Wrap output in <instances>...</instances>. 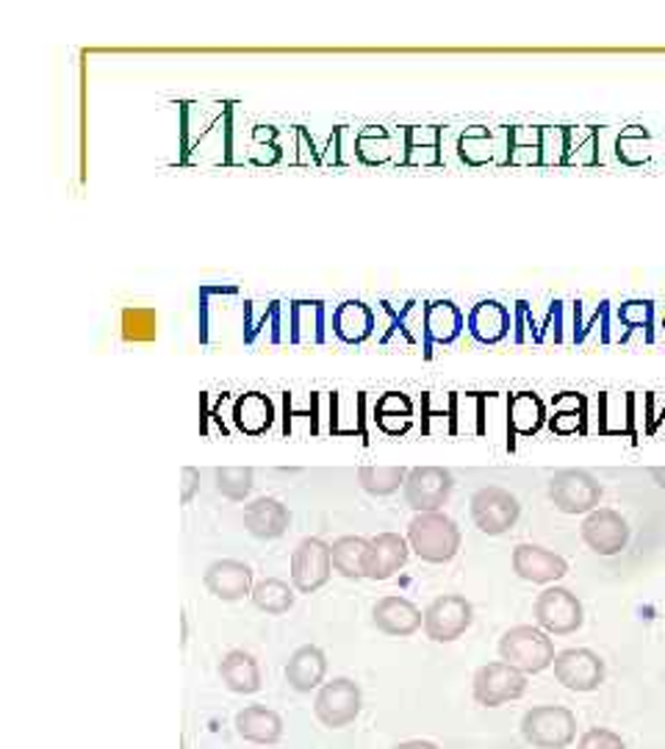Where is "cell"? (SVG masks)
Returning <instances> with one entry per match:
<instances>
[{
	"label": "cell",
	"instance_id": "cell-49",
	"mask_svg": "<svg viewBox=\"0 0 665 749\" xmlns=\"http://www.w3.org/2000/svg\"><path fill=\"white\" fill-rule=\"evenodd\" d=\"M563 311H566V303H563V300H554V303L549 305V314L541 325V342H557V345L566 342V336H563Z\"/></svg>",
	"mask_w": 665,
	"mask_h": 749
},
{
	"label": "cell",
	"instance_id": "cell-5",
	"mask_svg": "<svg viewBox=\"0 0 665 749\" xmlns=\"http://www.w3.org/2000/svg\"><path fill=\"white\" fill-rule=\"evenodd\" d=\"M546 494L561 514L588 516L590 511L599 508L601 483L588 469H561L549 478Z\"/></svg>",
	"mask_w": 665,
	"mask_h": 749
},
{
	"label": "cell",
	"instance_id": "cell-23",
	"mask_svg": "<svg viewBox=\"0 0 665 749\" xmlns=\"http://www.w3.org/2000/svg\"><path fill=\"white\" fill-rule=\"evenodd\" d=\"M327 309L322 300H294L289 305V342L322 345L327 339Z\"/></svg>",
	"mask_w": 665,
	"mask_h": 749
},
{
	"label": "cell",
	"instance_id": "cell-11",
	"mask_svg": "<svg viewBox=\"0 0 665 749\" xmlns=\"http://www.w3.org/2000/svg\"><path fill=\"white\" fill-rule=\"evenodd\" d=\"M455 489V478L450 469L443 467H414L408 469L405 478V503L416 511V514H430V511H441L447 500L452 498Z\"/></svg>",
	"mask_w": 665,
	"mask_h": 749
},
{
	"label": "cell",
	"instance_id": "cell-31",
	"mask_svg": "<svg viewBox=\"0 0 665 749\" xmlns=\"http://www.w3.org/2000/svg\"><path fill=\"white\" fill-rule=\"evenodd\" d=\"M546 405L538 394L519 392L508 400V425L519 436H536L546 425Z\"/></svg>",
	"mask_w": 665,
	"mask_h": 749
},
{
	"label": "cell",
	"instance_id": "cell-15",
	"mask_svg": "<svg viewBox=\"0 0 665 749\" xmlns=\"http://www.w3.org/2000/svg\"><path fill=\"white\" fill-rule=\"evenodd\" d=\"M510 567L521 580L536 585H554L568 574V561L541 545H516Z\"/></svg>",
	"mask_w": 665,
	"mask_h": 749
},
{
	"label": "cell",
	"instance_id": "cell-14",
	"mask_svg": "<svg viewBox=\"0 0 665 749\" xmlns=\"http://www.w3.org/2000/svg\"><path fill=\"white\" fill-rule=\"evenodd\" d=\"M332 558L330 545L316 536L300 541L292 552V585L300 594L319 592L322 585L330 580Z\"/></svg>",
	"mask_w": 665,
	"mask_h": 749
},
{
	"label": "cell",
	"instance_id": "cell-20",
	"mask_svg": "<svg viewBox=\"0 0 665 749\" xmlns=\"http://www.w3.org/2000/svg\"><path fill=\"white\" fill-rule=\"evenodd\" d=\"M245 527L252 539L274 541L292 527V511L278 498H258L245 505Z\"/></svg>",
	"mask_w": 665,
	"mask_h": 749
},
{
	"label": "cell",
	"instance_id": "cell-54",
	"mask_svg": "<svg viewBox=\"0 0 665 749\" xmlns=\"http://www.w3.org/2000/svg\"><path fill=\"white\" fill-rule=\"evenodd\" d=\"M187 638H189V622H187V611L181 614V647H187Z\"/></svg>",
	"mask_w": 665,
	"mask_h": 749
},
{
	"label": "cell",
	"instance_id": "cell-34",
	"mask_svg": "<svg viewBox=\"0 0 665 749\" xmlns=\"http://www.w3.org/2000/svg\"><path fill=\"white\" fill-rule=\"evenodd\" d=\"M297 589L294 585H289L286 580L281 578H263L258 580L256 585H252V605H256L258 611H263V614L269 616H281V614H289V611L294 608V600H297Z\"/></svg>",
	"mask_w": 665,
	"mask_h": 749
},
{
	"label": "cell",
	"instance_id": "cell-51",
	"mask_svg": "<svg viewBox=\"0 0 665 749\" xmlns=\"http://www.w3.org/2000/svg\"><path fill=\"white\" fill-rule=\"evenodd\" d=\"M198 492H200V469L183 467L181 469V503L189 505Z\"/></svg>",
	"mask_w": 665,
	"mask_h": 749
},
{
	"label": "cell",
	"instance_id": "cell-8",
	"mask_svg": "<svg viewBox=\"0 0 665 749\" xmlns=\"http://www.w3.org/2000/svg\"><path fill=\"white\" fill-rule=\"evenodd\" d=\"M363 691L352 678H332L319 689L314 700V714L330 730H345L361 716Z\"/></svg>",
	"mask_w": 665,
	"mask_h": 749
},
{
	"label": "cell",
	"instance_id": "cell-3",
	"mask_svg": "<svg viewBox=\"0 0 665 749\" xmlns=\"http://www.w3.org/2000/svg\"><path fill=\"white\" fill-rule=\"evenodd\" d=\"M554 641L538 625H516L499 638V658L525 674H538L554 663Z\"/></svg>",
	"mask_w": 665,
	"mask_h": 749
},
{
	"label": "cell",
	"instance_id": "cell-27",
	"mask_svg": "<svg viewBox=\"0 0 665 749\" xmlns=\"http://www.w3.org/2000/svg\"><path fill=\"white\" fill-rule=\"evenodd\" d=\"M377 328V316L361 300H345L332 311V334L339 336L345 345H361Z\"/></svg>",
	"mask_w": 665,
	"mask_h": 749
},
{
	"label": "cell",
	"instance_id": "cell-52",
	"mask_svg": "<svg viewBox=\"0 0 665 749\" xmlns=\"http://www.w3.org/2000/svg\"><path fill=\"white\" fill-rule=\"evenodd\" d=\"M394 749H441L436 741H427V738H410V741H399Z\"/></svg>",
	"mask_w": 665,
	"mask_h": 749
},
{
	"label": "cell",
	"instance_id": "cell-44",
	"mask_svg": "<svg viewBox=\"0 0 665 749\" xmlns=\"http://www.w3.org/2000/svg\"><path fill=\"white\" fill-rule=\"evenodd\" d=\"M123 339L142 345V342H156L158 336V316L156 309H145V305H128L123 309Z\"/></svg>",
	"mask_w": 665,
	"mask_h": 749
},
{
	"label": "cell",
	"instance_id": "cell-45",
	"mask_svg": "<svg viewBox=\"0 0 665 749\" xmlns=\"http://www.w3.org/2000/svg\"><path fill=\"white\" fill-rule=\"evenodd\" d=\"M247 153H250L252 165H278L283 156V147L278 142V128H272V125H256V131L250 136V150Z\"/></svg>",
	"mask_w": 665,
	"mask_h": 749
},
{
	"label": "cell",
	"instance_id": "cell-42",
	"mask_svg": "<svg viewBox=\"0 0 665 749\" xmlns=\"http://www.w3.org/2000/svg\"><path fill=\"white\" fill-rule=\"evenodd\" d=\"M616 316H619V323L627 328L624 342L630 339V334L641 331L643 342L652 345L654 342V303L652 300H624V303L619 305V311H616Z\"/></svg>",
	"mask_w": 665,
	"mask_h": 749
},
{
	"label": "cell",
	"instance_id": "cell-32",
	"mask_svg": "<svg viewBox=\"0 0 665 749\" xmlns=\"http://www.w3.org/2000/svg\"><path fill=\"white\" fill-rule=\"evenodd\" d=\"M585 422H588V400L577 392H563L552 400V416L549 427L554 434H585Z\"/></svg>",
	"mask_w": 665,
	"mask_h": 749
},
{
	"label": "cell",
	"instance_id": "cell-29",
	"mask_svg": "<svg viewBox=\"0 0 665 749\" xmlns=\"http://www.w3.org/2000/svg\"><path fill=\"white\" fill-rule=\"evenodd\" d=\"M219 678L225 689L241 694V697L261 691V667H258L256 656H250L247 650L225 652L219 661Z\"/></svg>",
	"mask_w": 665,
	"mask_h": 749
},
{
	"label": "cell",
	"instance_id": "cell-28",
	"mask_svg": "<svg viewBox=\"0 0 665 749\" xmlns=\"http://www.w3.org/2000/svg\"><path fill=\"white\" fill-rule=\"evenodd\" d=\"M236 733L250 744H278L283 738V716L267 705H247L236 714Z\"/></svg>",
	"mask_w": 665,
	"mask_h": 749
},
{
	"label": "cell",
	"instance_id": "cell-16",
	"mask_svg": "<svg viewBox=\"0 0 665 749\" xmlns=\"http://www.w3.org/2000/svg\"><path fill=\"white\" fill-rule=\"evenodd\" d=\"M203 583L208 594H214L222 603H236L252 594V569L250 563L236 561V558H219V561L208 563L203 574Z\"/></svg>",
	"mask_w": 665,
	"mask_h": 749
},
{
	"label": "cell",
	"instance_id": "cell-4",
	"mask_svg": "<svg viewBox=\"0 0 665 749\" xmlns=\"http://www.w3.org/2000/svg\"><path fill=\"white\" fill-rule=\"evenodd\" d=\"M521 736L536 749H568L577 741V716L566 705H536L521 716Z\"/></svg>",
	"mask_w": 665,
	"mask_h": 749
},
{
	"label": "cell",
	"instance_id": "cell-30",
	"mask_svg": "<svg viewBox=\"0 0 665 749\" xmlns=\"http://www.w3.org/2000/svg\"><path fill=\"white\" fill-rule=\"evenodd\" d=\"M269 331V342L281 345L289 342L283 334V305L278 300L272 303H247L245 305V342L252 345L261 334Z\"/></svg>",
	"mask_w": 665,
	"mask_h": 749
},
{
	"label": "cell",
	"instance_id": "cell-37",
	"mask_svg": "<svg viewBox=\"0 0 665 749\" xmlns=\"http://www.w3.org/2000/svg\"><path fill=\"white\" fill-rule=\"evenodd\" d=\"M374 420L388 434H403V431L410 427V422H414V400L399 392L383 394L377 400V405H374Z\"/></svg>",
	"mask_w": 665,
	"mask_h": 749
},
{
	"label": "cell",
	"instance_id": "cell-41",
	"mask_svg": "<svg viewBox=\"0 0 665 749\" xmlns=\"http://www.w3.org/2000/svg\"><path fill=\"white\" fill-rule=\"evenodd\" d=\"M601 161L599 156V128L596 125H583V128H568V150L566 165L577 167H596Z\"/></svg>",
	"mask_w": 665,
	"mask_h": 749
},
{
	"label": "cell",
	"instance_id": "cell-2",
	"mask_svg": "<svg viewBox=\"0 0 665 749\" xmlns=\"http://www.w3.org/2000/svg\"><path fill=\"white\" fill-rule=\"evenodd\" d=\"M408 545L410 552L427 563H450L461 552V527L452 516L443 511H430V514H414L408 522Z\"/></svg>",
	"mask_w": 665,
	"mask_h": 749
},
{
	"label": "cell",
	"instance_id": "cell-26",
	"mask_svg": "<svg viewBox=\"0 0 665 749\" xmlns=\"http://www.w3.org/2000/svg\"><path fill=\"white\" fill-rule=\"evenodd\" d=\"M466 328V316L452 300H432L427 303V345L425 356H432L436 345H452Z\"/></svg>",
	"mask_w": 665,
	"mask_h": 749
},
{
	"label": "cell",
	"instance_id": "cell-33",
	"mask_svg": "<svg viewBox=\"0 0 665 749\" xmlns=\"http://www.w3.org/2000/svg\"><path fill=\"white\" fill-rule=\"evenodd\" d=\"M496 153H499L496 134L491 128H485V125H472V128L463 131L461 139H458V156H461L463 165L469 167H485L491 165V161L499 165Z\"/></svg>",
	"mask_w": 665,
	"mask_h": 749
},
{
	"label": "cell",
	"instance_id": "cell-6",
	"mask_svg": "<svg viewBox=\"0 0 665 749\" xmlns=\"http://www.w3.org/2000/svg\"><path fill=\"white\" fill-rule=\"evenodd\" d=\"M532 616L549 636H572L583 627L585 608L577 594L566 585H546L532 603Z\"/></svg>",
	"mask_w": 665,
	"mask_h": 749
},
{
	"label": "cell",
	"instance_id": "cell-48",
	"mask_svg": "<svg viewBox=\"0 0 665 749\" xmlns=\"http://www.w3.org/2000/svg\"><path fill=\"white\" fill-rule=\"evenodd\" d=\"M596 328H599V342L601 345H607V342H610V303H607V300H601L596 314L583 325V331H579V336H577V345H585L588 336L594 334Z\"/></svg>",
	"mask_w": 665,
	"mask_h": 749
},
{
	"label": "cell",
	"instance_id": "cell-9",
	"mask_svg": "<svg viewBox=\"0 0 665 749\" xmlns=\"http://www.w3.org/2000/svg\"><path fill=\"white\" fill-rule=\"evenodd\" d=\"M472 522L485 536H505L519 522L521 505L516 494L503 487H483L472 494Z\"/></svg>",
	"mask_w": 665,
	"mask_h": 749
},
{
	"label": "cell",
	"instance_id": "cell-7",
	"mask_svg": "<svg viewBox=\"0 0 665 749\" xmlns=\"http://www.w3.org/2000/svg\"><path fill=\"white\" fill-rule=\"evenodd\" d=\"M527 694V674L521 669L510 667L505 661L485 663L474 672L472 697L483 708H499L505 703H514Z\"/></svg>",
	"mask_w": 665,
	"mask_h": 749
},
{
	"label": "cell",
	"instance_id": "cell-53",
	"mask_svg": "<svg viewBox=\"0 0 665 749\" xmlns=\"http://www.w3.org/2000/svg\"><path fill=\"white\" fill-rule=\"evenodd\" d=\"M652 478H654V483H657L660 489H665V467H654L652 469Z\"/></svg>",
	"mask_w": 665,
	"mask_h": 749
},
{
	"label": "cell",
	"instance_id": "cell-18",
	"mask_svg": "<svg viewBox=\"0 0 665 749\" xmlns=\"http://www.w3.org/2000/svg\"><path fill=\"white\" fill-rule=\"evenodd\" d=\"M403 167H443V128L441 125H408L399 145Z\"/></svg>",
	"mask_w": 665,
	"mask_h": 749
},
{
	"label": "cell",
	"instance_id": "cell-43",
	"mask_svg": "<svg viewBox=\"0 0 665 749\" xmlns=\"http://www.w3.org/2000/svg\"><path fill=\"white\" fill-rule=\"evenodd\" d=\"M216 492L230 503H245L256 487V472L250 467H219L214 472Z\"/></svg>",
	"mask_w": 665,
	"mask_h": 749
},
{
	"label": "cell",
	"instance_id": "cell-47",
	"mask_svg": "<svg viewBox=\"0 0 665 749\" xmlns=\"http://www.w3.org/2000/svg\"><path fill=\"white\" fill-rule=\"evenodd\" d=\"M577 749H627L624 738L616 730H607V727H590L579 736Z\"/></svg>",
	"mask_w": 665,
	"mask_h": 749
},
{
	"label": "cell",
	"instance_id": "cell-12",
	"mask_svg": "<svg viewBox=\"0 0 665 749\" xmlns=\"http://www.w3.org/2000/svg\"><path fill=\"white\" fill-rule=\"evenodd\" d=\"M554 680L568 691L577 694H588L605 683V661L599 652L588 650V647H568L554 656Z\"/></svg>",
	"mask_w": 665,
	"mask_h": 749
},
{
	"label": "cell",
	"instance_id": "cell-46",
	"mask_svg": "<svg viewBox=\"0 0 665 749\" xmlns=\"http://www.w3.org/2000/svg\"><path fill=\"white\" fill-rule=\"evenodd\" d=\"M514 342L516 345H527V342H538L541 345V328H538L527 300H519L514 309Z\"/></svg>",
	"mask_w": 665,
	"mask_h": 749
},
{
	"label": "cell",
	"instance_id": "cell-50",
	"mask_svg": "<svg viewBox=\"0 0 665 749\" xmlns=\"http://www.w3.org/2000/svg\"><path fill=\"white\" fill-rule=\"evenodd\" d=\"M294 139H297V153L292 156L294 165H319L322 153L314 147V136L308 134V128L297 125V131H294Z\"/></svg>",
	"mask_w": 665,
	"mask_h": 749
},
{
	"label": "cell",
	"instance_id": "cell-10",
	"mask_svg": "<svg viewBox=\"0 0 665 749\" xmlns=\"http://www.w3.org/2000/svg\"><path fill=\"white\" fill-rule=\"evenodd\" d=\"M474 608L463 594H441L425 608V636L436 645H450L458 641L463 633L472 627Z\"/></svg>",
	"mask_w": 665,
	"mask_h": 749
},
{
	"label": "cell",
	"instance_id": "cell-22",
	"mask_svg": "<svg viewBox=\"0 0 665 749\" xmlns=\"http://www.w3.org/2000/svg\"><path fill=\"white\" fill-rule=\"evenodd\" d=\"M383 309L388 311V334L383 336L385 345L392 342H403L408 347H419L425 350L427 345V305H421L419 300H408L403 309H394V305L383 303Z\"/></svg>",
	"mask_w": 665,
	"mask_h": 749
},
{
	"label": "cell",
	"instance_id": "cell-38",
	"mask_svg": "<svg viewBox=\"0 0 665 749\" xmlns=\"http://www.w3.org/2000/svg\"><path fill=\"white\" fill-rule=\"evenodd\" d=\"M408 469L405 467H361L358 469V483L372 498H388L405 487Z\"/></svg>",
	"mask_w": 665,
	"mask_h": 749
},
{
	"label": "cell",
	"instance_id": "cell-1",
	"mask_svg": "<svg viewBox=\"0 0 665 749\" xmlns=\"http://www.w3.org/2000/svg\"><path fill=\"white\" fill-rule=\"evenodd\" d=\"M234 161V105H181V165H230Z\"/></svg>",
	"mask_w": 665,
	"mask_h": 749
},
{
	"label": "cell",
	"instance_id": "cell-17",
	"mask_svg": "<svg viewBox=\"0 0 665 749\" xmlns=\"http://www.w3.org/2000/svg\"><path fill=\"white\" fill-rule=\"evenodd\" d=\"M410 545L399 533H377L374 539H369L367 561H363V578L369 580H388L408 563Z\"/></svg>",
	"mask_w": 665,
	"mask_h": 749
},
{
	"label": "cell",
	"instance_id": "cell-35",
	"mask_svg": "<svg viewBox=\"0 0 665 749\" xmlns=\"http://www.w3.org/2000/svg\"><path fill=\"white\" fill-rule=\"evenodd\" d=\"M369 539L363 536H341L330 545L332 572L347 580L363 578V561H367Z\"/></svg>",
	"mask_w": 665,
	"mask_h": 749
},
{
	"label": "cell",
	"instance_id": "cell-24",
	"mask_svg": "<svg viewBox=\"0 0 665 749\" xmlns=\"http://www.w3.org/2000/svg\"><path fill=\"white\" fill-rule=\"evenodd\" d=\"M546 125H510L505 128L503 167H543Z\"/></svg>",
	"mask_w": 665,
	"mask_h": 749
},
{
	"label": "cell",
	"instance_id": "cell-36",
	"mask_svg": "<svg viewBox=\"0 0 665 749\" xmlns=\"http://www.w3.org/2000/svg\"><path fill=\"white\" fill-rule=\"evenodd\" d=\"M272 416L274 409L272 400H269L267 394L258 392L241 394L234 405V420L236 425H239V431H245V434H263V431L272 425Z\"/></svg>",
	"mask_w": 665,
	"mask_h": 749
},
{
	"label": "cell",
	"instance_id": "cell-39",
	"mask_svg": "<svg viewBox=\"0 0 665 749\" xmlns=\"http://www.w3.org/2000/svg\"><path fill=\"white\" fill-rule=\"evenodd\" d=\"M616 158L627 167H641L652 158V134L643 125H630L616 139Z\"/></svg>",
	"mask_w": 665,
	"mask_h": 749
},
{
	"label": "cell",
	"instance_id": "cell-21",
	"mask_svg": "<svg viewBox=\"0 0 665 749\" xmlns=\"http://www.w3.org/2000/svg\"><path fill=\"white\" fill-rule=\"evenodd\" d=\"M514 328V314L499 300H480L466 316V331L480 345H499Z\"/></svg>",
	"mask_w": 665,
	"mask_h": 749
},
{
	"label": "cell",
	"instance_id": "cell-25",
	"mask_svg": "<svg viewBox=\"0 0 665 749\" xmlns=\"http://www.w3.org/2000/svg\"><path fill=\"white\" fill-rule=\"evenodd\" d=\"M327 656L316 645H303L292 652L286 663V683L297 694H311L314 689L325 685Z\"/></svg>",
	"mask_w": 665,
	"mask_h": 749
},
{
	"label": "cell",
	"instance_id": "cell-13",
	"mask_svg": "<svg viewBox=\"0 0 665 749\" xmlns=\"http://www.w3.org/2000/svg\"><path fill=\"white\" fill-rule=\"evenodd\" d=\"M583 541L590 552L601 558L619 556L630 545V522L616 508H596L583 519Z\"/></svg>",
	"mask_w": 665,
	"mask_h": 749
},
{
	"label": "cell",
	"instance_id": "cell-40",
	"mask_svg": "<svg viewBox=\"0 0 665 749\" xmlns=\"http://www.w3.org/2000/svg\"><path fill=\"white\" fill-rule=\"evenodd\" d=\"M356 156L361 158L363 165H385L394 156L392 134L380 128V125H369V128L358 131Z\"/></svg>",
	"mask_w": 665,
	"mask_h": 749
},
{
	"label": "cell",
	"instance_id": "cell-19",
	"mask_svg": "<svg viewBox=\"0 0 665 749\" xmlns=\"http://www.w3.org/2000/svg\"><path fill=\"white\" fill-rule=\"evenodd\" d=\"M372 622L380 633L394 638H408L425 625V611L416 608L408 597H380L372 608Z\"/></svg>",
	"mask_w": 665,
	"mask_h": 749
}]
</instances>
